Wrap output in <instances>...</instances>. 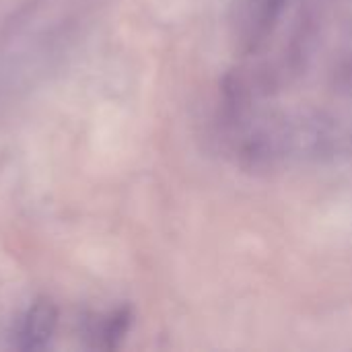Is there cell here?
<instances>
[{"label": "cell", "instance_id": "cell-3", "mask_svg": "<svg viewBox=\"0 0 352 352\" xmlns=\"http://www.w3.org/2000/svg\"><path fill=\"white\" fill-rule=\"evenodd\" d=\"M130 324V314L128 311H116L107 318H103L99 322V326L95 328V338H97V346L103 349H113L118 344L120 338H124L126 330Z\"/></svg>", "mask_w": 352, "mask_h": 352}, {"label": "cell", "instance_id": "cell-2", "mask_svg": "<svg viewBox=\"0 0 352 352\" xmlns=\"http://www.w3.org/2000/svg\"><path fill=\"white\" fill-rule=\"evenodd\" d=\"M58 326V311L50 301L33 303L19 326V349L23 351H41L54 338Z\"/></svg>", "mask_w": 352, "mask_h": 352}, {"label": "cell", "instance_id": "cell-1", "mask_svg": "<svg viewBox=\"0 0 352 352\" xmlns=\"http://www.w3.org/2000/svg\"><path fill=\"white\" fill-rule=\"evenodd\" d=\"M289 0H237L235 37L239 50L256 54L272 35Z\"/></svg>", "mask_w": 352, "mask_h": 352}]
</instances>
